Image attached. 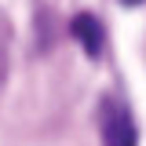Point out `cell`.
I'll list each match as a JSON object with an SVG mask.
<instances>
[{
  "instance_id": "1",
  "label": "cell",
  "mask_w": 146,
  "mask_h": 146,
  "mask_svg": "<svg viewBox=\"0 0 146 146\" xmlns=\"http://www.w3.org/2000/svg\"><path fill=\"white\" fill-rule=\"evenodd\" d=\"M99 135L102 146H139V128L128 102H121L117 95H102L99 102Z\"/></svg>"
},
{
  "instance_id": "2",
  "label": "cell",
  "mask_w": 146,
  "mask_h": 146,
  "mask_svg": "<svg viewBox=\"0 0 146 146\" xmlns=\"http://www.w3.org/2000/svg\"><path fill=\"white\" fill-rule=\"evenodd\" d=\"M70 33L80 40L84 55H91V58H99V55L106 51V29H102V22L95 15H88V11H80V15L70 22Z\"/></svg>"
},
{
  "instance_id": "4",
  "label": "cell",
  "mask_w": 146,
  "mask_h": 146,
  "mask_svg": "<svg viewBox=\"0 0 146 146\" xmlns=\"http://www.w3.org/2000/svg\"><path fill=\"white\" fill-rule=\"evenodd\" d=\"M121 4H124V7H135V4H143V0H121Z\"/></svg>"
},
{
  "instance_id": "3",
  "label": "cell",
  "mask_w": 146,
  "mask_h": 146,
  "mask_svg": "<svg viewBox=\"0 0 146 146\" xmlns=\"http://www.w3.org/2000/svg\"><path fill=\"white\" fill-rule=\"evenodd\" d=\"M7 58H11V18L0 7V95H4V84H7Z\"/></svg>"
}]
</instances>
